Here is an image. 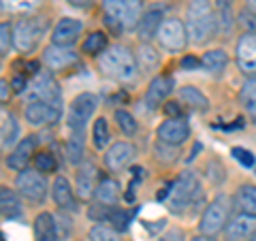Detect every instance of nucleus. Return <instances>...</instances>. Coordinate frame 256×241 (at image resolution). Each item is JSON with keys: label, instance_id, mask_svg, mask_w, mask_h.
Segmentation results:
<instances>
[{"label": "nucleus", "instance_id": "a19ab883", "mask_svg": "<svg viewBox=\"0 0 256 241\" xmlns=\"http://www.w3.org/2000/svg\"><path fill=\"white\" fill-rule=\"evenodd\" d=\"M109 210L111 207L105 205V203H98V205H92L90 207V212H88V216L94 220V222H102V220H107L109 218Z\"/></svg>", "mask_w": 256, "mask_h": 241}, {"label": "nucleus", "instance_id": "9d476101", "mask_svg": "<svg viewBox=\"0 0 256 241\" xmlns=\"http://www.w3.org/2000/svg\"><path fill=\"white\" fill-rule=\"evenodd\" d=\"M237 66L244 75L256 77V32H244L235 47Z\"/></svg>", "mask_w": 256, "mask_h": 241}, {"label": "nucleus", "instance_id": "1a4fd4ad", "mask_svg": "<svg viewBox=\"0 0 256 241\" xmlns=\"http://www.w3.org/2000/svg\"><path fill=\"white\" fill-rule=\"evenodd\" d=\"M158 43L164 47L166 52H182L188 43V30H186V24L180 22V20H164L162 26L158 30Z\"/></svg>", "mask_w": 256, "mask_h": 241}, {"label": "nucleus", "instance_id": "7ed1b4c3", "mask_svg": "<svg viewBox=\"0 0 256 241\" xmlns=\"http://www.w3.org/2000/svg\"><path fill=\"white\" fill-rule=\"evenodd\" d=\"M105 22L114 32H126L139 26L143 18V0H102Z\"/></svg>", "mask_w": 256, "mask_h": 241}, {"label": "nucleus", "instance_id": "473e14b6", "mask_svg": "<svg viewBox=\"0 0 256 241\" xmlns=\"http://www.w3.org/2000/svg\"><path fill=\"white\" fill-rule=\"evenodd\" d=\"M92 141H94V148L96 150H102L111 141V134H109V126H107V120L105 118H98L94 122L92 128Z\"/></svg>", "mask_w": 256, "mask_h": 241}, {"label": "nucleus", "instance_id": "2eb2a0df", "mask_svg": "<svg viewBox=\"0 0 256 241\" xmlns=\"http://www.w3.org/2000/svg\"><path fill=\"white\" fill-rule=\"evenodd\" d=\"M137 156V150H134L132 143H126V141H118L114 143L107 154H105V164L109 171H122L124 166H128L132 162V158Z\"/></svg>", "mask_w": 256, "mask_h": 241}, {"label": "nucleus", "instance_id": "4468645a", "mask_svg": "<svg viewBox=\"0 0 256 241\" xmlns=\"http://www.w3.org/2000/svg\"><path fill=\"white\" fill-rule=\"evenodd\" d=\"M254 232H256V216L239 214L226 224L224 237H226V241H248Z\"/></svg>", "mask_w": 256, "mask_h": 241}, {"label": "nucleus", "instance_id": "5701e85b", "mask_svg": "<svg viewBox=\"0 0 256 241\" xmlns=\"http://www.w3.org/2000/svg\"><path fill=\"white\" fill-rule=\"evenodd\" d=\"M52 196L56 200V205L60 210H75V194H73V188L66 178H56L54 180V186H52Z\"/></svg>", "mask_w": 256, "mask_h": 241}, {"label": "nucleus", "instance_id": "cd10ccee", "mask_svg": "<svg viewBox=\"0 0 256 241\" xmlns=\"http://www.w3.org/2000/svg\"><path fill=\"white\" fill-rule=\"evenodd\" d=\"M228 64V54L224 50H212L205 52V56L201 58V66L210 73H222Z\"/></svg>", "mask_w": 256, "mask_h": 241}, {"label": "nucleus", "instance_id": "b1692460", "mask_svg": "<svg viewBox=\"0 0 256 241\" xmlns=\"http://www.w3.org/2000/svg\"><path fill=\"white\" fill-rule=\"evenodd\" d=\"M0 207H2V216L6 220H15L24 214L20 196L6 186H2V190H0Z\"/></svg>", "mask_w": 256, "mask_h": 241}, {"label": "nucleus", "instance_id": "423d86ee", "mask_svg": "<svg viewBox=\"0 0 256 241\" xmlns=\"http://www.w3.org/2000/svg\"><path fill=\"white\" fill-rule=\"evenodd\" d=\"M20 194L30 200V203H43L47 196V180L45 173H41L38 168H24L20 171L18 180H15Z\"/></svg>", "mask_w": 256, "mask_h": 241}, {"label": "nucleus", "instance_id": "6ab92c4d", "mask_svg": "<svg viewBox=\"0 0 256 241\" xmlns=\"http://www.w3.org/2000/svg\"><path fill=\"white\" fill-rule=\"evenodd\" d=\"M164 18V6L162 4H152L146 9L143 13V18L139 22V36L143 41H150V38H154L158 34L160 26H162V20Z\"/></svg>", "mask_w": 256, "mask_h": 241}, {"label": "nucleus", "instance_id": "f03ea898", "mask_svg": "<svg viewBox=\"0 0 256 241\" xmlns=\"http://www.w3.org/2000/svg\"><path fill=\"white\" fill-rule=\"evenodd\" d=\"M100 70L107 77L116 79V82H132L137 77L139 64H137V56H134L128 47L124 45H111L105 52L100 54Z\"/></svg>", "mask_w": 256, "mask_h": 241}, {"label": "nucleus", "instance_id": "de8ad7c7", "mask_svg": "<svg viewBox=\"0 0 256 241\" xmlns=\"http://www.w3.org/2000/svg\"><path fill=\"white\" fill-rule=\"evenodd\" d=\"M26 86H28L26 77H22V75L13 77V90H15V92H24V90H26Z\"/></svg>", "mask_w": 256, "mask_h": 241}, {"label": "nucleus", "instance_id": "864d4df0", "mask_svg": "<svg viewBox=\"0 0 256 241\" xmlns=\"http://www.w3.org/2000/svg\"><path fill=\"white\" fill-rule=\"evenodd\" d=\"M246 4H248V6H250V9H252V11H256V0H246Z\"/></svg>", "mask_w": 256, "mask_h": 241}, {"label": "nucleus", "instance_id": "5fc2aeb1", "mask_svg": "<svg viewBox=\"0 0 256 241\" xmlns=\"http://www.w3.org/2000/svg\"><path fill=\"white\" fill-rule=\"evenodd\" d=\"M248 241H256V232H254V235H252L250 239H248Z\"/></svg>", "mask_w": 256, "mask_h": 241}, {"label": "nucleus", "instance_id": "ddd939ff", "mask_svg": "<svg viewBox=\"0 0 256 241\" xmlns=\"http://www.w3.org/2000/svg\"><path fill=\"white\" fill-rule=\"evenodd\" d=\"M98 168H96L94 162H82L77 168V182H75V188H77V196L82 200H90L96 194V188H98Z\"/></svg>", "mask_w": 256, "mask_h": 241}, {"label": "nucleus", "instance_id": "ea45409f", "mask_svg": "<svg viewBox=\"0 0 256 241\" xmlns=\"http://www.w3.org/2000/svg\"><path fill=\"white\" fill-rule=\"evenodd\" d=\"M0 32H2V34H0V50H2V56H6L9 54V47L13 45V28L4 22Z\"/></svg>", "mask_w": 256, "mask_h": 241}, {"label": "nucleus", "instance_id": "bb28decb", "mask_svg": "<svg viewBox=\"0 0 256 241\" xmlns=\"http://www.w3.org/2000/svg\"><path fill=\"white\" fill-rule=\"evenodd\" d=\"M180 98H182V102H186V105L192 107L194 111H207V109H210V100H207V96L201 90H196L194 86L182 88V90H180Z\"/></svg>", "mask_w": 256, "mask_h": 241}, {"label": "nucleus", "instance_id": "4c0bfd02", "mask_svg": "<svg viewBox=\"0 0 256 241\" xmlns=\"http://www.w3.org/2000/svg\"><path fill=\"white\" fill-rule=\"evenodd\" d=\"M90 239L92 241H120L118 230L114 226H102V224H98V226H94L90 230Z\"/></svg>", "mask_w": 256, "mask_h": 241}, {"label": "nucleus", "instance_id": "9b49d317", "mask_svg": "<svg viewBox=\"0 0 256 241\" xmlns=\"http://www.w3.org/2000/svg\"><path fill=\"white\" fill-rule=\"evenodd\" d=\"M38 36H41V24L34 18H22L13 26V45L24 54L34 50Z\"/></svg>", "mask_w": 256, "mask_h": 241}, {"label": "nucleus", "instance_id": "c03bdc74", "mask_svg": "<svg viewBox=\"0 0 256 241\" xmlns=\"http://www.w3.org/2000/svg\"><path fill=\"white\" fill-rule=\"evenodd\" d=\"M164 114L169 116V118H182V105H180V100H169V102H164Z\"/></svg>", "mask_w": 256, "mask_h": 241}, {"label": "nucleus", "instance_id": "2f4dec72", "mask_svg": "<svg viewBox=\"0 0 256 241\" xmlns=\"http://www.w3.org/2000/svg\"><path fill=\"white\" fill-rule=\"evenodd\" d=\"M18 136H20V124H18V120H15L13 114L9 116H2V148L6 150L9 146H13L15 141H18Z\"/></svg>", "mask_w": 256, "mask_h": 241}, {"label": "nucleus", "instance_id": "f8f14e48", "mask_svg": "<svg viewBox=\"0 0 256 241\" xmlns=\"http://www.w3.org/2000/svg\"><path fill=\"white\" fill-rule=\"evenodd\" d=\"M156 134H158L160 143L178 148L190 136V126H188V122L184 118H169V120H164V122L158 126Z\"/></svg>", "mask_w": 256, "mask_h": 241}, {"label": "nucleus", "instance_id": "c756f323", "mask_svg": "<svg viewBox=\"0 0 256 241\" xmlns=\"http://www.w3.org/2000/svg\"><path fill=\"white\" fill-rule=\"evenodd\" d=\"M137 64H139V68L143 70V73H152V70H156L158 64H160L158 52L154 50V47H150V45H141L139 52H137Z\"/></svg>", "mask_w": 256, "mask_h": 241}, {"label": "nucleus", "instance_id": "603ef678", "mask_svg": "<svg viewBox=\"0 0 256 241\" xmlns=\"http://www.w3.org/2000/svg\"><path fill=\"white\" fill-rule=\"evenodd\" d=\"M192 241H216V239H214V235H203V232H201V235L194 237Z\"/></svg>", "mask_w": 256, "mask_h": 241}, {"label": "nucleus", "instance_id": "dca6fc26", "mask_svg": "<svg viewBox=\"0 0 256 241\" xmlns=\"http://www.w3.org/2000/svg\"><path fill=\"white\" fill-rule=\"evenodd\" d=\"M62 116V107L58 105H50L43 100H34L26 105V120L34 126H43V124H52Z\"/></svg>", "mask_w": 256, "mask_h": 241}, {"label": "nucleus", "instance_id": "20e7f679", "mask_svg": "<svg viewBox=\"0 0 256 241\" xmlns=\"http://www.w3.org/2000/svg\"><path fill=\"white\" fill-rule=\"evenodd\" d=\"M196 196H201V182L192 171H184L178 182L171 186V192L166 196V207L173 214H180L194 203Z\"/></svg>", "mask_w": 256, "mask_h": 241}, {"label": "nucleus", "instance_id": "aec40b11", "mask_svg": "<svg viewBox=\"0 0 256 241\" xmlns=\"http://www.w3.org/2000/svg\"><path fill=\"white\" fill-rule=\"evenodd\" d=\"M34 146H36V139L32 134H28L26 139H22L15 150L9 154L6 158V166L13 168V171H24V168H28V160L32 158L34 154Z\"/></svg>", "mask_w": 256, "mask_h": 241}, {"label": "nucleus", "instance_id": "a211bd4d", "mask_svg": "<svg viewBox=\"0 0 256 241\" xmlns=\"http://www.w3.org/2000/svg\"><path fill=\"white\" fill-rule=\"evenodd\" d=\"M43 62L50 70H64V68L73 66V64L77 62V54L73 50H68V47L50 45L43 52Z\"/></svg>", "mask_w": 256, "mask_h": 241}, {"label": "nucleus", "instance_id": "c85d7f7f", "mask_svg": "<svg viewBox=\"0 0 256 241\" xmlns=\"http://www.w3.org/2000/svg\"><path fill=\"white\" fill-rule=\"evenodd\" d=\"M96 198L98 203H105V205H116L120 200V184L116 180H102L96 188Z\"/></svg>", "mask_w": 256, "mask_h": 241}, {"label": "nucleus", "instance_id": "3c124183", "mask_svg": "<svg viewBox=\"0 0 256 241\" xmlns=\"http://www.w3.org/2000/svg\"><path fill=\"white\" fill-rule=\"evenodd\" d=\"M68 2L75 4V6H88V4L92 2V0H68Z\"/></svg>", "mask_w": 256, "mask_h": 241}, {"label": "nucleus", "instance_id": "09e8293b", "mask_svg": "<svg viewBox=\"0 0 256 241\" xmlns=\"http://www.w3.org/2000/svg\"><path fill=\"white\" fill-rule=\"evenodd\" d=\"M214 6L216 9H230V6H233V0H214Z\"/></svg>", "mask_w": 256, "mask_h": 241}, {"label": "nucleus", "instance_id": "c9c22d12", "mask_svg": "<svg viewBox=\"0 0 256 241\" xmlns=\"http://www.w3.org/2000/svg\"><path fill=\"white\" fill-rule=\"evenodd\" d=\"M116 122H118V126L122 128V132L124 134H128V136H132L134 132H137V120H134L128 111H124V109H118L116 111Z\"/></svg>", "mask_w": 256, "mask_h": 241}, {"label": "nucleus", "instance_id": "0eeeda50", "mask_svg": "<svg viewBox=\"0 0 256 241\" xmlns=\"http://www.w3.org/2000/svg\"><path fill=\"white\" fill-rule=\"evenodd\" d=\"M34 100H43V102H50V105L62 107L60 86L54 79V75L47 73V70H41L38 75H34V82H32V86H30L28 102H34Z\"/></svg>", "mask_w": 256, "mask_h": 241}, {"label": "nucleus", "instance_id": "79ce46f5", "mask_svg": "<svg viewBox=\"0 0 256 241\" xmlns=\"http://www.w3.org/2000/svg\"><path fill=\"white\" fill-rule=\"evenodd\" d=\"M230 154H233V158H235V160H239V162H242L244 166H254V154H252L250 150L233 148V152H230Z\"/></svg>", "mask_w": 256, "mask_h": 241}, {"label": "nucleus", "instance_id": "4be33fe9", "mask_svg": "<svg viewBox=\"0 0 256 241\" xmlns=\"http://www.w3.org/2000/svg\"><path fill=\"white\" fill-rule=\"evenodd\" d=\"M34 237L36 241H62L58 235V224L52 214H38L34 220Z\"/></svg>", "mask_w": 256, "mask_h": 241}, {"label": "nucleus", "instance_id": "58836bf2", "mask_svg": "<svg viewBox=\"0 0 256 241\" xmlns=\"http://www.w3.org/2000/svg\"><path fill=\"white\" fill-rule=\"evenodd\" d=\"M230 28H233V11L220 9L218 11V32L220 34H228Z\"/></svg>", "mask_w": 256, "mask_h": 241}, {"label": "nucleus", "instance_id": "f257e3e1", "mask_svg": "<svg viewBox=\"0 0 256 241\" xmlns=\"http://www.w3.org/2000/svg\"><path fill=\"white\" fill-rule=\"evenodd\" d=\"M186 30L192 45H203L218 32V15L207 0H190L186 9Z\"/></svg>", "mask_w": 256, "mask_h": 241}, {"label": "nucleus", "instance_id": "39448f33", "mask_svg": "<svg viewBox=\"0 0 256 241\" xmlns=\"http://www.w3.org/2000/svg\"><path fill=\"white\" fill-rule=\"evenodd\" d=\"M228 214H230V198L226 194H218L210 205L205 207V212L198 222V230L203 235H214L220 232L222 228H226L228 224Z\"/></svg>", "mask_w": 256, "mask_h": 241}, {"label": "nucleus", "instance_id": "37998d69", "mask_svg": "<svg viewBox=\"0 0 256 241\" xmlns=\"http://www.w3.org/2000/svg\"><path fill=\"white\" fill-rule=\"evenodd\" d=\"M239 24H242V28L246 32H256V18H254L252 11L244 9L242 13H239Z\"/></svg>", "mask_w": 256, "mask_h": 241}, {"label": "nucleus", "instance_id": "72a5a7b5", "mask_svg": "<svg viewBox=\"0 0 256 241\" xmlns=\"http://www.w3.org/2000/svg\"><path fill=\"white\" fill-rule=\"evenodd\" d=\"M107 222H111V226H114L118 232H124V230H128V226H130V214L126 210H122V207H111Z\"/></svg>", "mask_w": 256, "mask_h": 241}, {"label": "nucleus", "instance_id": "a18cd8bd", "mask_svg": "<svg viewBox=\"0 0 256 241\" xmlns=\"http://www.w3.org/2000/svg\"><path fill=\"white\" fill-rule=\"evenodd\" d=\"M158 241H184V230L182 228H169L158 237Z\"/></svg>", "mask_w": 256, "mask_h": 241}, {"label": "nucleus", "instance_id": "a878e982", "mask_svg": "<svg viewBox=\"0 0 256 241\" xmlns=\"http://www.w3.org/2000/svg\"><path fill=\"white\" fill-rule=\"evenodd\" d=\"M239 102L248 116L256 122V77H248L239 90Z\"/></svg>", "mask_w": 256, "mask_h": 241}, {"label": "nucleus", "instance_id": "7c9ffc66", "mask_svg": "<svg viewBox=\"0 0 256 241\" xmlns=\"http://www.w3.org/2000/svg\"><path fill=\"white\" fill-rule=\"evenodd\" d=\"M82 50L88 54V56H100L102 52L107 50V34L100 30L92 32V34H88V38L84 41Z\"/></svg>", "mask_w": 256, "mask_h": 241}, {"label": "nucleus", "instance_id": "6e6552de", "mask_svg": "<svg viewBox=\"0 0 256 241\" xmlns=\"http://www.w3.org/2000/svg\"><path fill=\"white\" fill-rule=\"evenodd\" d=\"M96 107H98V96L92 94V92H84L75 96V100L70 102V109H68V124L73 130L82 132L86 124L92 120Z\"/></svg>", "mask_w": 256, "mask_h": 241}, {"label": "nucleus", "instance_id": "8fccbe9b", "mask_svg": "<svg viewBox=\"0 0 256 241\" xmlns=\"http://www.w3.org/2000/svg\"><path fill=\"white\" fill-rule=\"evenodd\" d=\"M0 92H2V100H6V96H9V84H6L4 79L0 82Z\"/></svg>", "mask_w": 256, "mask_h": 241}, {"label": "nucleus", "instance_id": "e433bc0d", "mask_svg": "<svg viewBox=\"0 0 256 241\" xmlns=\"http://www.w3.org/2000/svg\"><path fill=\"white\" fill-rule=\"evenodd\" d=\"M58 162H56V158L50 154V152H38L34 154V168H38L41 173H54Z\"/></svg>", "mask_w": 256, "mask_h": 241}, {"label": "nucleus", "instance_id": "49530a36", "mask_svg": "<svg viewBox=\"0 0 256 241\" xmlns=\"http://www.w3.org/2000/svg\"><path fill=\"white\" fill-rule=\"evenodd\" d=\"M198 64H201V60H196L194 56H186V58L182 60V68H186V70H192V68H196Z\"/></svg>", "mask_w": 256, "mask_h": 241}, {"label": "nucleus", "instance_id": "f3484780", "mask_svg": "<svg viewBox=\"0 0 256 241\" xmlns=\"http://www.w3.org/2000/svg\"><path fill=\"white\" fill-rule=\"evenodd\" d=\"M82 28H84V24L79 22V20H75V18H62L54 26V32H52L54 45L70 47V45L77 41V36L82 34Z\"/></svg>", "mask_w": 256, "mask_h": 241}, {"label": "nucleus", "instance_id": "412c9836", "mask_svg": "<svg viewBox=\"0 0 256 241\" xmlns=\"http://www.w3.org/2000/svg\"><path fill=\"white\" fill-rule=\"evenodd\" d=\"M173 92V77L171 75H158L152 79V84L148 86V92H146V105L148 107H158L166 96Z\"/></svg>", "mask_w": 256, "mask_h": 241}, {"label": "nucleus", "instance_id": "393cba45", "mask_svg": "<svg viewBox=\"0 0 256 241\" xmlns=\"http://www.w3.org/2000/svg\"><path fill=\"white\" fill-rule=\"evenodd\" d=\"M235 207L242 214L256 216V186H252V184L239 186L237 194H235Z\"/></svg>", "mask_w": 256, "mask_h": 241}, {"label": "nucleus", "instance_id": "f704fd0d", "mask_svg": "<svg viewBox=\"0 0 256 241\" xmlns=\"http://www.w3.org/2000/svg\"><path fill=\"white\" fill-rule=\"evenodd\" d=\"M66 154H68V160L73 164H79L82 162V156H84V139H82V132L73 134L66 143Z\"/></svg>", "mask_w": 256, "mask_h": 241}]
</instances>
